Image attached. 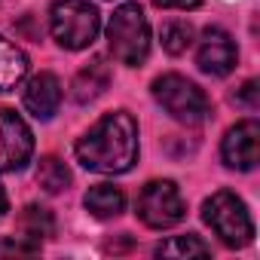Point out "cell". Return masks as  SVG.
<instances>
[{"label":"cell","mask_w":260,"mask_h":260,"mask_svg":"<svg viewBox=\"0 0 260 260\" xmlns=\"http://www.w3.org/2000/svg\"><path fill=\"white\" fill-rule=\"evenodd\" d=\"M77 159L98 175H122L138 159V122L132 113H104L77 141Z\"/></svg>","instance_id":"cell-1"},{"label":"cell","mask_w":260,"mask_h":260,"mask_svg":"<svg viewBox=\"0 0 260 260\" xmlns=\"http://www.w3.org/2000/svg\"><path fill=\"white\" fill-rule=\"evenodd\" d=\"M107 43L116 61L135 68L150 55V25L138 4H122L107 22Z\"/></svg>","instance_id":"cell-2"},{"label":"cell","mask_w":260,"mask_h":260,"mask_svg":"<svg viewBox=\"0 0 260 260\" xmlns=\"http://www.w3.org/2000/svg\"><path fill=\"white\" fill-rule=\"evenodd\" d=\"M49 31L64 49H86L101 31V16L89 0H55L49 10Z\"/></svg>","instance_id":"cell-3"},{"label":"cell","mask_w":260,"mask_h":260,"mask_svg":"<svg viewBox=\"0 0 260 260\" xmlns=\"http://www.w3.org/2000/svg\"><path fill=\"white\" fill-rule=\"evenodd\" d=\"M153 98L172 119L184 125H199L211 113L208 95L181 74H162L159 80H153Z\"/></svg>","instance_id":"cell-4"},{"label":"cell","mask_w":260,"mask_h":260,"mask_svg":"<svg viewBox=\"0 0 260 260\" xmlns=\"http://www.w3.org/2000/svg\"><path fill=\"white\" fill-rule=\"evenodd\" d=\"M202 217H205V223L214 230V236L226 248H245L254 239L251 214H248L245 202L236 193H230V190H217L211 199H205Z\"/></svg>","instance_id":"cell-5"},{"label":"cell","mask_w":260,"mask_h":260,"mask_svg":"<svg viewBox=\"0 0 260 260\" xmlns=\"http://www.w3.org/2000/svg\"><path fill=\"white\" fill-rule=\"evenodd\" d=\"M184 214H187V205L175 181H150L138 196V217L150 230H169L181 223Z\"/></svg>","instance_id":"cell-6"},{"label":"cell","mask_w":260,"mask_h":260,"mask_svg":"<svg viewBox=\"0 0 260 260\" xmlns=\"http://www.w3.org/2000/svg\"><path fill=\"white\" fill-rule=\"evenodd\" d=\"M34 153V135L28 122L10 110V107H0V172H22L31 162Z\"/></svg>","instance_id":"cell-7"},{"label":"cell","mask_w":260,"mask_h":260,"mask_svg":"<svg viewBox=\"0 0 260 260\" xmlns=\"http://www.w3.org/2000/svg\"><path fill=\"white\" fill-rule=\"evenodd\" d=\"M220 156L236 172H251L260 159V125L257 119H242L223 135Z\"/></svg>","instance_id":"cell-8"},{"label":"cell","mask_w":260,"mask_h":260,"mask_svg":"<svg viewBox=\"0 0 260 260\" xmlns=\"http://www.w3.org/2000/svg\"><path fill=\"white\" fill-rule=\"evenodd\" d=\"M236 43L223 28H208L199 40V52H196V64L202 74L208 77H226L236 68Z\"/></svg>","instance_id":"cell-9"},{"label":"cell","mask_w":260,"mask_h":260,"mask_svg":"<svg viewBox=\"0 0 260 260\" xmlns=\"http://www.w3.org/2000/svg\"><path fill=\"white\" fill-rule=\"evenodd\" d=\"M22 101H25V107H28L37 119H49V116L58 110V104H61V83H58V77L49 74V71L34 74V77L25 83Z\"/></svg>","instance_id":"cell-10"},{"label":"cell","mask_w":260,"mask_h":260,"mask_svg":"<svg viewBox=\"0 0 260 260\" xmlns=\"http://www.w3.org/2000/svg\"><path fill=\"white\" fill-rule=\"evenodd\" d=\"M107 86H110V64L104 58H92L86 68L77 71V77L71 83V98L77 104H89L98 95H104Z\"/></svg>","instance_id":"cell-11"},{"label":"cell","mask_w":260,"mask_h":260,"mask_svg":"<svg viewBox=\"0 0 260 260\" xmlns=\"http://www.w3.org/2000/svg\"><path fill=\"white\" fill-rule=\"evenodd\" d=\"M28 74V58L25 52L10 43L7 37H0V92H10L16 89Z\"/></svg>","instance_id":"cell-12"},{"label":"cell","mask_w":260,"mask_h":260,"mask_svg":"<svg viewBox=\"0 0 260 260\" xmlns=\"http://www.w3.org/2000/svg\"><path fill=\"white\" fill-rule=\"evenodd\" d=\"M122 208H125V196L113 184H98L86 193V211H92L98 220L116 217V214H122Z\"/></svg>","instance_id":"cell-13"},{"label":"cell","mask_w":260,"mask_h":260,"mask_svg":"<svg viewBox=\"0 0 260 260\" xmlns=\"http://www.w3.org/2000/svg\"><path fill=\"white\" fill-rule=\"evenodd\" d=\"M19 230H22L25 239L40 242V239H49V236L55 233V217H52V211L43 208V205H28V208L19 214Z\"/></svg>","instance_id":"cell-14"},{"label":"cell","mask_w":260,"mask_h":260,"mask_svg":"<svg viewBox=\"0 0 260 260\" xmlns=\"http://www.w3.org/2000/svg\"><path fill=\"white\" fill-rule=\"evenodd\" d=\"M37 184L46 193H61L71 184V172H68V166L58 156H43L40 166H37Z\"/></svg>","instance_id":"cell-15"},{"label":"cell","mask_w":260,"mask_h":260,"mask_svg":"<svg viewBox=\"0 0 260 260\" xmlns=\"http://www.w3.org/2000/svg\"><path fill=\"white\" fill-rule=\"evenodd\" d=\"M211 248L199 239V236H172L169 242H162L156 248V257H178V260H187V257H208Z\"/></svg>","instance_id":"cell-16"},{"label":"cell","mask_w":260,"mask_h":260,"mask_svg":"<svg viewBox=\"0 0 260 260\" xmlns=\"http://www.w3.org/2000/svg\"><path fill=\"white\" fill-rule=\"evenodd\" d=\"M190 43H193V28H190L187 22H181V19L166 22V28H162V49H166L169 55L187 52Z\"/></svg>","instance_id":"cell-17"},{"label":"cell","mask_w":260,"mask_h":260,"mask_svg":"<svg viewBox=\"0 0 260 260\" xmlns=\"http://www.w3.org/2000/svg\"><path fill=\"white\" fill-rule=\"evenodd\" d=\"M40 254V242L25 239V236H10L0 239V257H34Z\"/></svg>","instance_id":"cell-18"},{"label":"cell","mask_w":260,"mask_h":260,"mask_svg":"<svg viewBox=\"0 0 260 260\" xmlns=\"http://www.w3.org/2000/svg\"><path fill=\"white\" fill-rule=\"evenodd\" d=\"M236 101L245 104L248 110H257V107H260V86H257V80H248V83L236 92Z\"/></svg>","instance_id":"cell-19"},{"label":"cell","mask_w":260,"mask_h":260,"mask_svg":"<svg viewBox=\"0 0 260 260\" xmlns=\"http://www.w3.org/2000/svg\"><path fill=\"white\" fill-rule=\"evenodd\" d=\"M153 4L162 10H196L202 0H153Z\"/></svg>","instance_id":"cell-20"},{"label":"cell","mask_w":260,"mask_h":260,"mask_svg":"<svg viewBox=\"0 0 260 260\" xmlns=\"http://www.w3.org/2000/svg\"><path fill=\"white\" fill-rule=\"evenodd\" d=\"M4 211H7V193H4V187H0V217H4Z\"/></svg>","instance_id":"cell-21"}]
</instances>
